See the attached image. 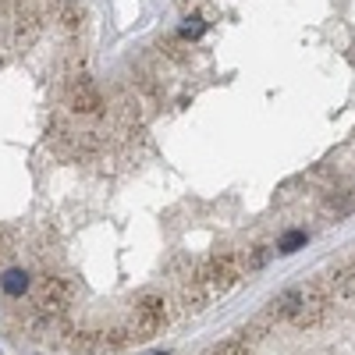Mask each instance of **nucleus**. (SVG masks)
<instances>
[{
	"label": "nucleus",
	"instance_id": "obj_1",
	"mask_svg": "<svg viewBox=\"0 0 355 355\" xmlns=\"http://www.w3.org/2000/svg\"><path fill=\"white\" fill-rule=\"evenodd\" d=\"M234 281H239V263H234V256H214L196 277V284L206 288V295H224Z\"/></svg>",
	"mask_w": 355,
	"mask_h": 355
},
{
	"label": "nucleus",
	"instance_id": "obj_2",
	"mask_svg": "<svg viewBox=\"0 0 355 355\" xmlns=\"http://www.w3.org/2000/svg\"><path fill=\"white\" fill-rule=\"evenodd\" d=\"M164 323H167V302L160 295H142L135 302V320H132L135 338H153L157 331H164Z\"/></svg>",
	"mask_w": 355,
	"mask_h": 355
},
{
	"label": "nucleus",
	"instance_id": "obj_3",
	"mask_svg": "<svg viewBox=\"0 0 355 355\" xmlns=\"http://www.w3.org/2000/svg\"><path fill=\"white\" fill-rule=\"evenodd\" d=\"M64 302H68V284L57 281V277H50V281L43 284V291H40V299H36L40 313H61Z\"/></svg>",
	"mask_w": 355,
	"mask_h": 355
},
{
	"label": "nucleus",
	"instance_id": "obj_4",
	"mask_svg": "<svg viewBox=\"0 0 355 355\" xmlns=\"http://www.w3.org/2000/svg\"><path fill=\"white\" fill-rule=\"evenodd\" d=\"M306 309V288H291L284 295H277L274 299V316L277 320H299Z\"/></svg>",
	"mask_w": 355,
	"mask_h": 355
},
{
	"label": "nucleus",
	"instance_id": "obj_5",
	"mask_svg": "<svg viewBox=\"0 0 355 355\" xmlns=\"http://www.w3.org/2000/svg\"><path fill=\"white\" fill-rule=\"evenodd\" d=\"M71 103H75V110H82V114H96V110L103 107L100 89L89 82V78H78V82H75V89H71Z\"/></svg>",
	"mask_w": 355,
	"mask_h": 355
},
{
	"label": "nucleus",
	"instance_id": "obj_6",
	"mask_svg": "<svg viewBox=\"0 0 355 355\" xmlns=\"http://www.w3.org/2000/svg\"><path fill=\"white\" fill-rule=\"evenodd\" d=\"M0 288H4L8 295H15V299H18V295H25V291H28V274H25V270H8L4 277H0Z\"/></svg>",
	"mask_w": 355,
	"mask_h": 355
},
{
	"label": "nucleus",
	"instance_id": "obj_7",
	"mask_svg": "<svg viewBox=\"0 0 355 355\" xmlns=\"http://www.w3.org/2000/svg\"><path fill=\"white\" fill-rule=\"evenodd\" d=\"M210 355H249V345H245V338H227V341H220Z\"/></svg>",
	"mask_w": 355,
	"mask_h": 355
},
{
	"label": "nucleus",
	"instance_id": "obj_8",
	"mask_svg": "<svg viewBox=\"0 0 355 355\" xmlns=\"http://www.w3.org/2000/svg\"><path fill=\"white\" fill-rule=\"evenodd\" d=\"M302 245H306V231H288L277 242V252H299Z\"/></svg>",
	"mask_w": 355,
	"mask_h": 355
},
{
	"label": "nucleus",
	"instance_id": "obj_9",
	"mask_svg": "<svg viewBox=\"0 0 355 355\" xmlns=\"http://www.w3.org/2000/svg\"><path fill=\"white\" fill-rule=\"evenodd\" d=\"M202 33H206V21L202 18H185V25L178 28V36H182V40H199Z\"/></svg>",
	"mask_w": 355,
	"mask_h": 355
},
{
	"label": "nucleus",
	"instance_id": "obj_10",
	"mask_svg": "<svg viewBox=\"0 0 355 355\" xmlns=\"http://www.w3.org/2000/svg\"><path fill=\"white\" fill-rule=\"evenodd\" d=\"M338 288L348 295V299H355V266H345V270L338 274Z\"/></svg>",
	"mask_w": 355,
	"mask_h": 355
},
{
	"label": "nucleus",
	"instance_id": "obj_11",
	"mask_svg": "<svg viewBox=\"0 0 355 355\" xmlns=\"http://www.w3.org/2000/svg\"><path fill=\"white\" fill-rule=\"evenodd\" d=\"M266 256H270V252H266V249L259 245V252H256V256L249 259V270H256V266H263V263H266Z\"/></svg>",
	"mask_w": 355,
	"mask_h": 355
}]
</instances>
